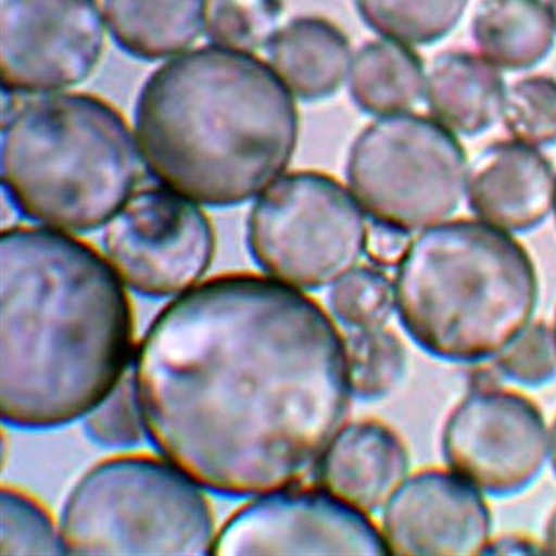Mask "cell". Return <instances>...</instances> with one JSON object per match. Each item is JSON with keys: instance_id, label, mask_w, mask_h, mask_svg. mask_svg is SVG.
<instances>
[{"instance_id": "e0dca14e", "label": "cell", "mask_w": 556, "mask_h": 556, "mask_svg": "<svg viewBox=\"0 0 556 556\" xmlns=\"http://www.w3.org/2000/svg\"><path fill=\"white\" fill-rule=\"evenodd\" d=\"M267 48L277 76L292 96L305 102L336 96L346 83L354 59L346 34L320 16L292 18Z\"/></svg>"}, {"instance_id": "5bb4252c", "label": "cell", "mask_w": 556, "mask_h": 556, "mask_svg": "<svg viewBox=\"0 0 556 556\" xmlns=\"http://www.w3.org/2000/svg\"><path fill=\"white\" fill-rule=\"evenodd\" d=\"M556 176L538 148L515 139L486 146L471 162L466 202L479 220L509 235L543 225L553 213Z\"/></svg>"}, {"instance_id": "7402d4cb", "label": "cell", "mask_w": 556, "mask_h": 556, "mask_svg": "<svg viewBox=\"0 0 556 556\" xmlns=\"http://www.w3.org/2000/svg\"><path fill=\"white\" fill-rule=\"evenodd\" d=\"M352 396L365 402L386 399L404 377L406 352L384 326L352 330L345 339Z\"/></svg>"}, {"instance_id": "52a82bcc", "label": "cell", "mask_w": 556, "mask_h": 556, "mask_svg": "<svg viewBox=\"0 0 556 556\" xmlns=\"http://www.w3.org/2000/svg\"><path fill=\"white\" fill-rule=\"evenodd\" d=\"M468 173L458 136L412 112L367 124L345 163L348 187L370 220L409 235L450 220L466 197Z\"/></svg>"}, {"instance_id": "7a4b0ae2", "label": "cell", "mask_w": 556, "mask_h": 556, "mask_svg": "<svg viewBox=\"0 0 556 556\" xmlns=\"http://www.w3.org/2000/svg\"><path fill=\"white\" fill-rule=\"evenodd\" d=\"M91 243L48 227L0 237V410L20 430L86 417L134 361L130 295Z\"/></svg>"}, {"instance_id": "5b68a950", "label": "cell", "mask_w": 556, "mask_h": 556, "mask_svg": "<svg viewBox=\"0 0 556 556\" xmlns=\"http://www.w3.org/2000/svg\"><path fill=\"white\" fill-rule=\"evenodd\" d=\"M3 191L23 216L63 232L106 226L141 180L137 137L91 93L35 98L3 117Z\"/></svg>"}, {"instance_id": "2e32d148", "label": "cell", "mask_w": 556, "mask_h": 556, "mask_svg": "<svg viewBox=\"0 0 556 556\" xmlns=\"http://www.w3.org/2000/svg\"><path fill=\"white\" fill-rule=\"evenodd\" d=\"M505 93L501 70L480 53L446 51L426 70L427 108L455 136L489 131L503 116Z\"/></svg>"}, {"instance_id": "cb8c5ba5", "label": "cell", "mask_w": 556, "mask_h": 556, "mask_svg": "<svg viewBox=\"0 0 556 556\" xmlns=\"http://www.w3.org/2000/svg\"><path fill=\"white\" fill-rule=\"evenodd\" d=\"M0 554H64L61 526L41 501L14 485H3Z\"/></svg>"}, {"instance_id": "d4e9b609", "label": "cell", "mask_w": 556, "mask_h": 556, "mask_svg": "<svg viewBox=\"0 0 556 556\" xmlns=\"http://www.w3.org/2000/svg\"><path fill=\"white\" fill-rule=\"evenodd\" d=\"M332 313L352 330L384 326L395 309L394 281L379 266H359L332 286Z\"/></svg>"}, {"instance_id": "ba28073f", "label": "cell", "mask_w": 556, "mask_h": 556, "mask_svg": "<svg viewBox=\"0 0 556 556\" xmlns=\"http://www.w3.org/2000/svg\"><path fill=\"white\" fill-rule=\"evenodd\" d=\"M366 213L330 174H285L257 198L247 223L253 261L301 291L334 286L366 255Z\"/></svg>"}, {"instance_id": "7c38bea8", "label": "cell", "mask_w": 556, "mask_h": 556, "mask_svg": "<svg viewBox=\"0 0 556 556\" xmlns=\"http://www.w3.org/2000/svg\"><path fill=\"white\" fill-rule=\"evenodd\" d=\"M215 555H390L367 515L319 489L296 485L251 501L217 530Z\"/></svg>"}, {"instance_id": "8fae6325", "label": "cell", "mask_w": 556, "mask_h": 556, "mask_svg": "<svg viewBox=\"0 0 556 556\" xmlns=\"http://www.w3.org/2000/svg\"><path fill=\"white\" fill-rule=\"evenodd\" d=\"M443 454L452 471L480 493L518 495L543 473L547 425L528 396L494 387L479 389L451 412Z\"/></svg>"}, {"instance_id": "ffe728a7", "label": "cell", "mask_w": 556, "mask_h": 556, "mask_svg": "<svg viewBox=\"0 0 556 556\" xmlns=\"http://www.w3.org/2000/svg\"><path fill=\"white\" fill-rule=\"evenodd\" d=\"M346 86L355 106L370 116L410 112L425 97L426 68L414 49L381 38L354 54Z\"/></svg>"}, {"instance_id": "9a60e30c", "label": "cell", "mask_w": 556, "mask_h": 556, "mask_svg": "<svg viewBox=\"0 0 556 556\" xmlns=\"http://www.w3.org/2000/svg\"><path fill=\"white\" fill-rule=\"evenodd\" d=\"M409 452L391 427L361 420L341 427L323 454L316 478L323 490L364 514H376L409 471Z\"/></svg>"}, {"instance_id": "9c48e42d", "label": "cell", "mask_w": 556, "mask_h": 556, "mask_svg": "<svg viewBox=\"0 0 556 556\" xmlns=\"http://www.w3.org/2000/svg\"><path fill=\"white\" fill-rule=\"evenodd\" d=\"M104 253L124 285L148 298L177 296L201 282L216 253L211 218L181 193H134L103 232Z\"/></svg>"}, {"instance_id": "4fadbf2b", "label": "cell", "mask_w": 556, "mask_h": 556, "mask_svg": "<svg viewBox=\"0 0 556 556\" xmlns=\"http://www.w3.org/2000/svg\"><path fill=\"white\" fill-rule=\"evenodd\" d=\"M489 505L454 471H419L396 490L382 513L391 554L476 555L490 543Z\"/></svg>"}, {"instance_id": "8992f818", "label": "cell", "mask_w": 556, "mask_h": 556, "mask_svg": "<svg viewBox=\"0 0 556 556\" xmlns=\"http://www.w3.org/2000/svg\"><path fill=\"white\" fill-rule=\"evenodd\" d=\"M70 554L208 555L217 535L203 489L163 456L121 454L79 478L63 506Z\"/></svg>"}, {"instance_id": "30bf717a", "label": "cell", "mask_w": 556, "mask_h": 556, "mask_svg": "<svg viewBox=\"0 0 556 556\" xmlns=\"http://www.w3.org/2000/svg\"><path fill=\"white\" fill-rule=\"evenodd\" d=\"M106 31L99 0H0L3 91L39 96L87 81Z\"/></svg>"}, {"instance_id": "277c9868", "label": "cell", "mask_w": 556, "mask_h": 556, "mask_svg": "<svg viewBox=\"0 0 556 556\" xmlns=\"http://www.w3.org/2000/svg\"><path fill=\"white\" fill-rule=\"evenodd\" d=\"M395 269V309L406 334L452 364L500 356L538 309L539 276L529 252L479 218L426 228Z\"/></svg>"}, {"instance_id": "44dd1931", "label": "cell", "mask_w": 556, "mask_h": 556, "mask_svg": "<svg viewBox=\"0 0 556 556\" xmlns=\"http://www.w3.org/2000/svg\"><path fill=\"white\" fill-rule=\"evenodd\" d=\"M357 16L381 38L427 47L459 26L469 0H354Z\"/></svg>"}, {"instance_id": "d6a6232c", "label": "cell", "mask_w": 556, "mask_h": 556, "mask_svg": "<svg viewBox=\"0 0 556 556\" xmlns=\"http://www.w3.org/2000/svg\"><path fill=\"white\" fill-rule=\"evenodd\" d=\"M548 8L551 10V14H553V18L556 27V0H549Z\"/></svg>"}, {"instance_id": "603a6c76", "label": "cell", "mask_w": 556, "mask_h": 556, "mask_svg": "<svg viewBox=\"0 0 556 556\" xmlns=\"http://www.w3.org/2000/svg\"><path fill=\"white\" fill-rule=\"evenodd\" d=\"M282 13V0H206L207 37L217 47L255 52L269 47Z\"/></svg>"}, {"instance_id": "484cf974", "label": "cell", "mask_w": 556, "mask_h": 556, "mask_svg": "<svg viewBox=\"0 0 556 556\" xmlns=\"http://www.w3.org/2000/svg\"><path fill=\"white\" fill-rule=\"evenodd\" d=\"M504 126L509 136L526 146L548 148L556 143V81L548 76H529L506 88Z\"/></svg>"}, {"instance_id": "f546056e", "label": "cell", "mask_w": 556, "mask_h": 556, "mask_svg": "<svg viewBox=\"0 0 556 556\" xmlns=\"http://www.w3.org/2000/svg\"><path fill=\"white\" fill-rule=\"evenodd\" d=\"M539 545L530 539L520 535H506L495 541H490L484 554H538Z\"/></svg>"}, {"instance_id": "1f68e13d", "label": "cell", "mask_w": 556, "mask_h": 556, "mask_svg": "<svg viewBox=\"0 0 556 556\" xmlns=\"http://www.w3.org/2000/svg\"><path fill=\"white\" fill-rule=\"evenodd\" d=\"M551 458H553L554 470L556 473V417L553 426V434H551Z\"/></svg>"}, {"instance_id": "6da1fadb", "label": "cell", "mask_w": 556, "mask_h": 556, "mask_svg": "<svg viewBox=\"0 0 556 556\" xmlns=\"http://www.w3.org/2000/svg\"><path fill=\"white\" fill-rule=\"evenodd\" d=\"M132 387L148 440L203 490L260 496L316 471L352 391L345 339L304 291L226 273L157 313Z\"/></svg>"}, {"instance_id": "ac0fdd59", "label": "cell", "mask_w": 556, "mask_h": 556, "mask_svg": "<svg viewBox=\"0 0 556 556\" xmlns=\"http://www.w3.org/2000/svg\"><path fill=\"white\" fill-rule=\"evenodd\" d=\"M114 42L141 61L186 51L206 28V0H104Z\"/></svg>"}, {"instance_id": "836d02e7", "label": "cell", "mask_w": 556, "mask_h": 556, "mask_svg": "<svg viewBox=\"0 0 556 556\" xmlns=\"http://www.w3.org/2000/svg\"><path fill=\"white\" fill-rule=\"evenodd\" d=\"M554 336H555V341H556V313H555Z\"/></svg>"}, {"instance_id": "f1b7e54d", "label": "cell", "mask_w": 556, "mask_h": 556, "mask_svg": "<svg viewBox=\"0 0 556 556\" xmlns=\"http://www.w3.org/2000/svg\"><path fill=\"white\" fill-rule=\"evenodd\" d=\"M410 235L401 228L371 222L367 231L366 256L381 269L396 267L408 251Z\"/></svg>"}, {"instance_id": "4316f807", "label": "cell", "mask_w": 556, "mask_h": 556, "mask_svg": "<svg viewBox=\"0 0 556 556\" xmlns=\"http://www.w3.org/2000/svg\"><path fill=\"white\" fill-rule=\"evenodd\" d=\"M93 443L108 450H128L147 437L141 409L130 377H126L96 409L86 416Z\"/></svg>"}, {"instance_id": "83f0119b", "label": "cell", "mask_w": 556, "mask_h": 556, "mask_svg": "<svg viewBox=\"0 0 556 556\" xmlns=\"http://www.w3.org/2000/svg\"><path fill=\"white\" fill-rule=\"evenodd\" d=\"M496 366L510 381L525 387L547 384L556 377V341L545 323L530 325L498 356Z\"/></svg>"}, {"instance_id": "4dcf8cb0", "label": "cell", "mask_w": 556, "mask_h": 556, "mask_svg": "<svg viewBox=\"0 0 556 556\" xmlns=\"http://www.w3.org/2000/svg\"><path fill=\"white\" fill-rule=\"evenodd\" d=\"M545 548H547V553L556 554V510L551 516L547 531H545Z\"/></svg>"}, {"instance_id": "e575fe53", "label": "cell", "mask_w": 556, "mask_h": 556, "mask_svg": "<svg viewBox=\"0 0 556 556\" xmlns=\"http://www.w3.org/2000/svg\"><path fill=\"white\" fill-rule=\"evenodd\" d=\"M554 211H555V216H556V197H555V207H554Z\"/></svg>"}, {"instance_id": "d6986e66", "label": "cell", "mask_w": 556, "mask_h": 556, "mask_svg": "<svg viewBox=\"0 0 556 556\" xmlns=\"http://www.w3.org/2000/svg\"><path fill=\"white\" fill-rule=\"evenodd\" d=\"M556 27L543 0H481L471 37L481 56L496 68L525 72L553 52Z\"/></svg>"}, {"instance_id": "3957f363", "label": "cell", "mask_w": 556, "mask_h": 556, "mask_svg": "<svg viewBox=\"0 0 556 556\" xmlns=\"http://www.w3.org/2000/svg\"><path fill=\"white\" fill-rule=\"evenodd\" d=\"M301 121L275 68L251 53L207 45L151 74L136 134L148 170L201 205L252 200L285 176Z\"/></svg>"}]
</instances>
